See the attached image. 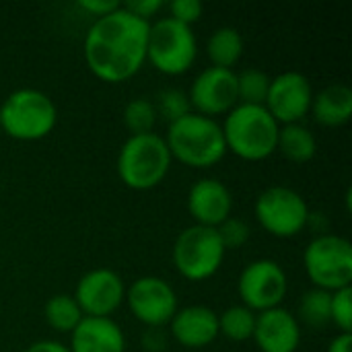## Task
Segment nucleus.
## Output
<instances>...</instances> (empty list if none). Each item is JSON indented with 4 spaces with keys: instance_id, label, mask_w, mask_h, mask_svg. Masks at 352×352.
Here are the masks:
<instances>
[{
    "instance_id": "obj_22",
    "label": "nucleus",
    "mask_w": 352,
    "mask_h": 352,
    "mask_svg": "<svg viewBox=\"0 0 352 352\" xmlns=\"http://www.w3.org/2000/svg\"><path fill=\"white\" fill-rule=\"evenodd\" d=\"M43 318L52 330H56L60 334H70L80 324V320L85 316L72 295L60 293V295H54L47 299V303L43 307Z\"/></svg>"
},
{
    "instance_id": "obj_33",
    "label": "nucleus",
    "mask_w": 352,
    "mask_h": 352,
    "mask_svg": "<svg viewBox=\"0 0 352 352\" xmlns=\"http://www.w3.org/2000/svg\"><path fill=\"white\" fill-rule=\"evenodd\" d=\"M167 344V336L161 328H146L142 334V346L146 352H163Z\"/></svg>"
},
{
    "instance_id": "obj_9",
    "label": "nucleus",
    "mask_w": 352,
    "mask_h": 352,
    "mask_svg": "<svg viewBox=\"0 0 352 352\" xmlns=\"http://www.w3.org/2000/svg\"><path fill=\"white\" fill-rule=\"evenodd\" d=\"M309 206L305 198L287 186H270L260 192L254 204L258 225L278 239H291L307 227Z\"/></svg>"
},
{
    "instance_id": "obj_29",
    "label": "nucleus",
    "mask_w": 352,
    "mask_h": 352,
    "mask_svg": "<svg viewBox=\"0 0 352 352\" xmlns=\"http://www.w3.org/2000/svg\"><path fill=\"white\" fill-rule=\"evenodd\" d=\"M217 233L221 237V243L225 248V252L229 250H239L243 248L248 241H250V235H252V229L250 225L239 219V217H229L225 223H221L217 227Z\"/></svg>"
},
{
    "instance_id": "obj_27",
    "label": "nucleus",
    "mask_w": 352,
    "mask_h": 352,
    "mask_svg": "<svg viewBox=\"0 0 352 352\" xmlns=\"http://www.w3.org/2000/svg\"><path fill=\"white\" fill-rule=\"evenodd\" d=\"M155 109H157V116H161L167 126L177 122L179 118L188 116L192 111V105H190V99H188V93L182 91V89H165L159 93L157 101H155Z\"/></svg>"
},
{
    "instance_id": "obj_34",
    "label": "nucleus",
    "mask_w": 352,
    "mask_h": 352,
    "mask_svg": "<svg viewBox=\"0 0 352 352\" xmlns=\"http://www.w3.org/2000/svg\"><path fill=\"white\" fill-rule=\"evenodd\" d=\"M25 352H70V349L56 340H37L31 346H27Z\"/></svg>"
},
{
    "instance_id": "obj_35",
    "label": "nucleus",
    "mask_w": 352,
    "mask_h": 352,
    "mask_svg": "<svg viewBox=\"0 0 352 352\" xmlns=\"http://www.w3.org/2000/svg\"><path fill=\"white\" fill-rule=\"evenodd\" d=\"M351 351H352V336L351 334L340 332V334H336V336L330 340L328 351L326 352H351Z\"/></svg>"
},
{
    "instance_id": "obj_12",
    "label": "nucleus",
    "mask_w": 352,
    "mask_h": 352,
    "mask_svg": "<svg viewBox=\"0 0 352 352\" xmlns=\"http://www.w3.org/2000/svg\"><path fill=\"white\" fill-rule=\"evenodd\" d=\"M314 99V89L303 72L287 70L270 78L268 95L264 107L278 122V126L301 124L309 113Z\"/></svg>"
},
{
    "instance_id": "obj_14",
    "label": "nucleus",
    "mask_w": 352,
    "mask_h": 352,
    "mask_svg": "<svg viewBox=\"0 0 352 352\" xmlns=\"http://www.w3.org/2000/svg\"><path fill=\"white\" fill-rule=\"evenodd\" d=\"M190 105L194 113L217 120L219 116H227L237 101V78L235 70L208 66L198 72L188 91Z\"/></svg>"
},
{
    "instance_id": "obj_16",
    "label": "nucleus",
    "mask_w": 352,
    "mask_h": 352,
    "mask_svg": "<svg viewBox=\"0 0 352 352\" xmlns=\"http://www.w3.org/2000/svg\"><path fill=\"white\" fill-rule=\"evenodd\" d=\"M260 352H297L301 344V324L295 314L274 307L256 314L254 336Z\"/></svg>"
},
{
    "instance_id": "obj_10",
    "label": "nucleus",
    "mask_w": 352,
    "mask_h": 352,
    "mask_svg": "<svg viewBox=\"0 0 352 352\" xmlns=\"http://www.w3.org/2000/svg\"><path fill=\"white\" fill-rule=\"evenodd\" d=\"M289 291V278L285 268L270 258L250 262L237 278V295L241 305L254 314H262L280 307Z\"/></svg>"
},
{
    "instance_id": "obj_18",
    "label": "nucleus",
    "mask_w": 352,
    "mask_h": 352,
    "mask_svg": "<svg viewBox=\"0 0 352 352\" xmlns=\"http://www.w3.org/2000/svg\"><path fill=\"white\" fill-rule=\"evenodd\" d=\"M70 352H126V336L111 318H82L70 332Z\"/></svg>"
},
{
    "instance_id": "obj_31",
    "label": "nucleus",
    "mask_w": 352,
    "mask_h": 352,
    "mask_svg": "<svg viewBox=\"0 0 352 352\" xmlns=\"http://www.w3.org/2000/svg\"><path fill=\"white\" fill-rule=\"evenodd\" d=\"M122 6H124L126 10H130L132 14H136L138 19L151 23V19H153L155 14H159L167 4H165L163 0H134V2L122 4Z\"/></svg>"
},
{
    "instance_id": "obj_19",
    "label": "nucleus",
    "mask_w": 352,
    "mask_h": 352,
    "mask_svg": "<svg viewBox=\"0 0 352 352\" xmlns=\"http://www.w3.org/2000/svg\"><path fill=\"white\" fill-rule=\"evenodd\" d=\"M309 113L320 126L338 128L352 118V89L344 82H332L314 93Z\"/></svg>"
},
{
    "instance_id": "obj_15",
    "label": "nucleus",
    "mask_w": 352,
    "mask_h": 352,
    "mask_svg": "<svg viewBox=\"0 0 352 352\" xmlns=\"http://www.w3.org/2000/svg\"><path fill=\"white\" fill-rule=\"evenodd\" d=\"M186 208L194 225L217 229L233 212V194L221 179L202 177L190 188Z\"/></svg>"
},
{
    "instance_id": "obj_26",
    "label": "nucleus",
    "mask_w": 352,
    "mask_h": 352,
    "mask_svg": "<svg viewBox=\"0 0 352 352\" xmlns=\"http://www.w3.org/2000/svg\"><path fill=\"white\" fill-rule=\"evenodd\" d=\"M124 126L128 128L130 136L136 134H148L153 132L155 124H157V109L155 103L146 97H136L132 101L126 103L124 107Z\"/></svg>"
},
{
    "instance_id": "obj_11",
    "label": "nucleus",
    "mask_w": 352,
    "mask_h": 352,
    "mask_svg": "<svg viewBox=\"0 0 352 352\" xmlns=\"http://www.w3.org/2000/svg\"><path fill=\"white\" fill-rule=\"evenodd\" d=\"M142 326L163 328L171 322L177 305L175 289L161 276H140L126 289L124 301Z\"/></svg>"
},
{
    "instance_id": "obj_3",
    "label": "nucleus",
    "mask_w": 352,
    "mask_h": 352,
    "mask_svg": "<svg viewBox=\"0 0 352 352\" xmlns=\"http://www.w3.org/2000/svg\"><path fill=\"white\" fill-rule=\"evenodd\" d=\"M227 153L241 161H264L276 153L278 122L268 113L264 105L237 103L221 124Z\"/></svg>"
},
{
    "instance_id": "obj_7",
    "label": "nucleus",
    "mask_w": 352,
    "mask_h": 352,
    "mask_svg": "<svg viewBox=\"0 0 352 352\" xmlns=\"http://www.w3.org/2000/svg\"><path fill=\"white\" fill-rule=\"evenodd\" d=\"M303 268L314 289L328 293L352 285V245L346 237L316 235L303 252Z\"/></svg>"
},
{
    "instance_id": "obj_8",
    "label": "nucleus",
    "mask_w": 352,
    "mask_h": 352,
    "mask_svg": "<svg viewBox=\"0 0 352 352\" xmlns=\"http://www.w3.org/2000/svg\"><path fill=\"white\" fill-rule=\"evenodd\" d=\"M225 248L217 229L192 225L184 229L171 250L173 266L190 283H204L212 278L223 262H225Z\"/></svg>"
},
{
    "instance_id": "obj_20",
    "label": "nucleus",
    "mask_w": 352,
    "mask_h": 352,
    "mask_svg": "<svg viewBox=\"0 0 352 352\" xmlns=\"http://www.w3.org/2000/svg\"><path fill=\"white\" fill-rule=\"evenodd\" d=\"M276 151L295 165L309 163L318 153V138L316 134L303 124H289L280 126Z\"/></svg>"
},
{
    "instance_id": "obj_32",
    "label": "nucleus",
    "mask_w": 352,
    "mask_h": 352,
    "mask_svg": "<svg viewBox=\"0 0 352 352\" xmlns=\"http://www.w3.org/2000/svg\"><path fill=\"white\" fill-rule=\"evenodd\" d=\"M76 6L91 16L101 19V16L113 12L116 8H120V2H113V0H78Z\"/></svg>"
},
{
    "instance_id": "obj_23",
    "label": "nucleus",
    "mask_w": 352,
    "mask_h": 352,
    "mask_svg": "<svg viewBox=\"0 0 352 352\" xmlns=\"http://www.w3.org/2000/svg\"><path fill=\"white\" fill-rule=\"evenodd\" d=\"M330 301H332V293L322 289H309L299 299L297 316H295L297 322L314 330L326 328L330 324Z\"/></svg>"
},
{
    "instance_id": "obj_25",
    "label": "nucleus",
    "mask_w": 352,
    "mask_h": 352,
    "mask_svg": "<svg viewBox=\"0 0 352 352\" xmlns=\"http://www.w3.org/2000/svg\"><path fill=\"white\" fill-rule=\"evenodd\" d=\"M237 78V101L245 105H264L270 76L260 68H243L241 72H235Z\"/></svg>"
},
{
    "instance_id": "obj_1",
    "label": "nucleus",
    "mask_w": 352,
    "mask_h": 352,
    "mask_svg": "<svg viewBox=\"0 0 352 352\" xmlns=\"http://www.w3.org/2000/svg\"><path fill=\"white\" fill-rule=\"evenodd\" d=\"M151 23L138 19L122 4L113 12L95 19L82 41L87 68L95 78L118 85L130 80L146 62Z\"/></svg>"
},
{
    "instance_id": "obj_13",
    "label": "nucleus",
    "mask_w": 352,
    "mask_h": 352,
    "mask_svg": "<svg viewBox=\"0 0 352 352\" xmlns=\"http://www.w3.org/2000/svg\"><path fill=\"white\" fill-rule=\"evenodd\" d=\"M85 318H111L126 301V285L111 268H93L80 276L74 291Z\"/></svg>"
},
{
    "instance_id": "obj_17",
    "label": "nucleus",
    "mask_w": 352,
    "mask_h": 352,
    "mask_svg": "<svg viewBox=\"0 0 352 352\" xmlns=\"http://www.w3.org/2000/svg\"><path fill=\"white\" fill-rule=\"evenodd\" d=\"M171 338L184 349H206L219 338V314L206 305H188L169 322Z\"/></svg>"
},
{
    "instance_id": "obj_5",
    "label": "nucleus",
    "mask_w": 352,
    "mask_h": 352,
    "mask_svg": "<svg viewBox=\"0 0 352 352\" xmlns=\"http://www.w3.org/2000/svg\"><path fill=\"white\" fill-rule=\"evenodd\" d=\"M58 107L39 89H16L0 103V130L21 142H35L54 132Z\"/></svg>"
},
{
    "instance_id": "obj_24",
    "label": "nucleus",
    "mask_w": 352,
    "mask_h": 352,
    "mask_svg": "<svg viewBox=\"0 0 352 352\" xmlns=\"http://www.w3.org/2000/svg\"><path fill=\"white\" fill-rule=\"evenodd\" d=\"M256 326V314L245 305H231L219 316V336L231 342L252 340Z\"/></svg>"
},
{
    "instance_id": "obj_21",
    "label": "nucleus",
    "mask_w": 352,
    "mask_h": 352,
    "mask_svg": "<svg viewBox=\"0 0 352 352\" xmlns=\"http://www.w3.org/2000/svg\"><path fill=\"white\" fill-rule=\"evenodd\" d=\"M245 50L243 37L235 27H219L210 33L206 41V56L210 66L233 70V66L241 60Z\"/></svg>"
},
{
    "instance_id": "obj_6",
    "label": "nucleus",
    "mask_w": 352,
    "mask_h": 352,
    "mask_svg": "<svg viewBox=\"0 0 352 352\" xmlns=\"http://www.w3.org/2000/svg\"><path fill=\"white\" fill-rule=\"evenodd\" d=\"M198 58V39L192 27L173 21L171 16H161L151 23L146 62L155 66L161 74L179 76L188 72Z\"/></svg>"
},
{
    "instance_id": "obj_2",
    "label": "nucleus",
    "mask_w": 352,
    "mask_h": 352,
    "mask_svg": "<svg viewBox=\"0 0 352 352\" xmlns=\"http://www.w3.org/2000/svg\"><path fill=\"white\" fill-rule=\"evenodd\" d=\"M163 140L171 159L192 169L214 167L227 155L221 124L194 111L169 124Z\"/></svg>"
},
{
    "instance_id": "obj_30",
    "label": "nucleus",
    "mask_w": 352,
    "mask_h": 352,
    "mask_svg": "<svg viewBox=\"0 0 352 352\" xmlns=\"http://www.w3.org/2000/svg\"><path fill=\"white\" fill-rule=\"evenodd\" d=\"M169 8V16L177 23H184L188 27H192L196 21H200L202 16V4L198 0H173L167 4Z\"/></svg>"
},
{
    "instance_id": "obj_4",
    "label": "nucleus",
    "mask_w": 352,
    "mask_h": 352,
    "mask_svg": "<svg viewBox=\"0 0 352 352\" xmlns=\"http://www.w3.org/2000/svg\"><path fill=\"white\" fill-rule=\"evenodd\" d=\"M171 155L163 136L148 132L128 136L118 153V177L134 192L157 188L171 169Z\"/></svg>"
},
{
    "instance_id": "obj_28",
    "label": "nucleus",
    "mask_w": 352,
    "mask_h": 352,
    "mask_svg": "<svg viewBox=\"0 0 352 352\" xmlns=\"http://www.w3.org/2000/svg\"><path fill=\"white\" fill-rule=\"evenodd\" d=\"M330 324H334L340 332L351 334L352 328V287L332 293L330 301Z\"/></svg>"
}]
</instances>
